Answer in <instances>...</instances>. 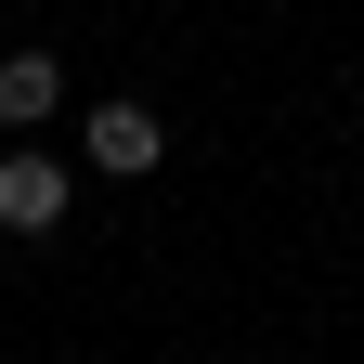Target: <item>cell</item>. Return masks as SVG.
<instances>
[{
	"instance_id": "1",
	"label": "cell",
	"mask_w": 364,
	"mask_h": 364,
	"mask_svg": "<svg viewBox=\"0 0 364 364\" xmlns=\"http://www.w3.org/2000/svg\"><path fill=\"white\" fill-rule=\"evenodd\" d=\"M169 156V130H156V105H130V91H105V105L78 117V169H105V182H144Z\"/></svg>"
},
{
	"instance_id": "2",
	"label": "cell",
	"mask_w": 364,
	"mask_h": 364,
	"mask_svg": "<svg viewBox=\"0 0 364 364\" xmlns=\"http://www.w3.org/2000/svg\"><path fill=\"white\" fill-rule=\"evenodd\" d=\"M65 196H78V169L53 144H0V235H53Z\"/></svg>"
},
{
	"instance_id": "3",
	"label": "cell",
	"mask_w": 364,
	"mask_h": 364,
	"mask_svg": "<svg viewBox=\"0 0 364 364\" xmlns=\"http://www.w3.org/2000/svg\"><path fill=\"white\" fill-rule=\"evenodd\" d=\"M53 105H65V53H0V130H14V144H26Z\"/></svg>"
}]
</instances>
